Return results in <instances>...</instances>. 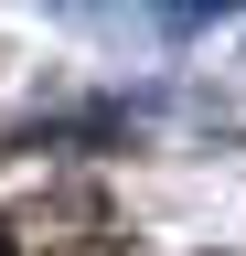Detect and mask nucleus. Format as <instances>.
I'll use <instances>...</instances> for the list:
<instances>
[{
    "label": "nucleus",
    "instance_id": "nucleus-1",
    "mask_svg": "<svg viewBox=\"0 0 246 256\" xmlns=\"http://www.w3.org/2000/svg\"><path fill=\"white\" fill-rule=\"evenodd\" d=\"M0 256H22V246H11V224H0Z\"/></svg>",
    "mask_w": 246,
    "mask_h": 256
}]
</instances>
